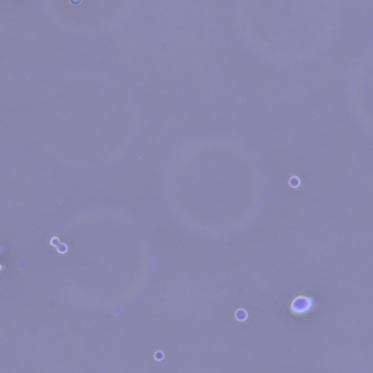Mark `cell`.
<instances>
[{"mask_svg":"<svg viewBox=\"0 0 373 373\" xmlns=\"http://www.w3.org/2000/svg\"><path fill=\"white\" fill-rule=\"evenodd\" d=\"M3 251H5V248H2V246H0V254H2ZM3 268H5V267H3V265L0 264V271H3Z\"/></svg>","mask_w":373,"mask_h":373,"instance_id":"cell-1","label":"cell"}]
</instances>
